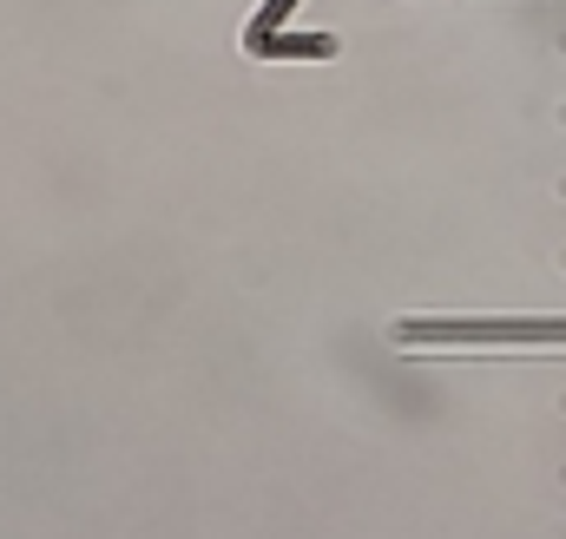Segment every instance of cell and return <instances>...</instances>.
<instances>
[{
	"instance_id": "obj_1",
	"label": "cell",
	"mask_w": 566,
	"mask_h": 539,
	"mask_svg": "<svg viewBox=\"0 0 566 539\" xmlns=\"http://www.w3.org/2000/svg\"><path fill=\"white\" fill-rule=\"evenodd\" d=\"M402 349H566V316H402Z\"/></svg>"
},
{
	"instance_id": "obj_2",
	"label": "cell",
	"mask_w": 566,
	"mask_h": 539,
	"mask_svg": "<svg viewBox=\"0 0 566 539\" xmlns=\"http://www.w3.org/2000/svg\"><path fill=\"white\" fill-rule=\"evenodd\" d=\"M560 191H566V184H560Z\"/></svg>"
}]
</instances>
